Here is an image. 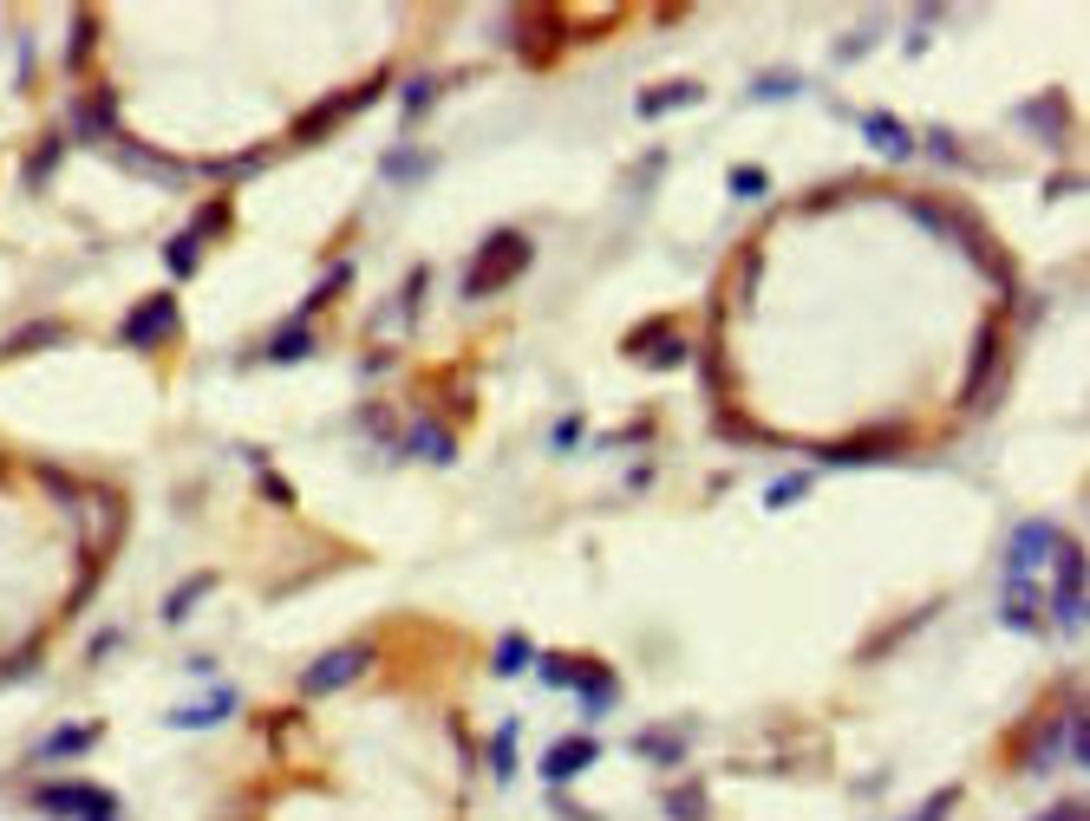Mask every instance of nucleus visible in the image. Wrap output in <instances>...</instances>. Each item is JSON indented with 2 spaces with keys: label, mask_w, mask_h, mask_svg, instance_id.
I'll list each match as a JSON object with an SVG mask.
<instances>
[{
  "label": "nucleus",
  "mask_w": 1090,
  "mask_h": 821,
  "mask_svg": "<svg viewBox=\"0 0 1090 821\" xmlns=\"http://www.w3.org/2000/svg\"><path fill=\"white\" fill-rule=\"evenodd\" d=\"M529 235H516V228H504V235H490L484 248H477V262L464 268V300H484V294H497V287H509L516 274L529 268Z\"/></svg>",
  "instance_id": "1"
},
{
  "label": "nucleus",
  "mask_w": 1090,
  "mask_h": 821,
  "mask_svg": "<svg viewBox=\"0 0 1090 821\" xmlns=\"http://www.w3.org/2000/svg\"><path fill=\"white\" fill-rule=\"evenodd\" d=\"M379 92H385V78H366L360 92H327L320 105H307V111L294 118V143H320V137L334 131L340 118H353V111H366V105H372Z\"/></svg>",
  "instance_id": "2"
},
{
  "label": "nucleus",
  "mask_w": 1090,
  "mask_h": 821,
  "mask_svg": "<svg viewBox=\"0 0 1090 821\" xmlns=\"http://www.w3.org/2000/svg\"><path fill=\"white\" fill-rule=\"evenodd\" d=\"M999 365H1006V333H999V327H986V333H980V345H973V359H966L960 405H966V410H986V392H993Z\"/></svg>",
  "instance_id": "3"
},
{
  "label": "nucleus",
  "mask_w": 1090,
  "mask_h": 821,
  "mask_svg": "<svg viewBox=\"0 0 1090 821\" xmlns=\"http://www.w3.org/2000/svg\"><path fill=\"white\" fill-rule=\"evenodd\" d=\"M366 659H372V646H340V652H327V659H314L307 672H300V697H327V691H340V684H353L366 672Z\"/></svg>",
  "instance_id": "4"
},
{
  "label": "nucleus",
  "mask_w": 1090,
  "mask_h": 821,
  "mask_svg": "<svg viewBox=\"0 0 1090 821\" xmlns=\"http://www.w3.org/2000/svg\"><path fill=\"white\" fill-rule=\"evenodd\" d=\"M33 802L40 809H73L78 821H118V802L92 782H46V789H33Z\"/></svg>",
  "instance_id": "5"
},
{
  "label": "nucleus",
  "mask_w": 1090,
  "mask_h": 821,
  "mask_svg": "<svg viewBox=\"0 0 1090 821\" xmlns=\"http://www.w3.org/2000/svg\"><path fill=\"white\" fill-rule=\"evenodd\" d=\"M1051 619L1058 626H1084V554L1058 542V587H1051Z\"/></svg>",
  "instance_id": "6"
},
{
  "label": "nucleus",
  "mask_w": 1090,
  "mask_h": 821,
  "mask_svg": "<svg viewBox=\"0 0 1090 821\" xmlns=\"http://www.w3.org/2000/svg\"><path fill=\"white\" fill-rule=\"evenodd\" d=\"M627 352H634L641 365H679V359H686V333H679V320H647V327L627 340Z\"/></svg>",
  "instance_id": "7"
},
{
  "label": "nucleus",
  "mask_w": 1090,
  "mask_h": 821,
  "mask_svg": "<svg viewBox=\"0 0 1090 821\" xmlns=\"http://www.w3.org/2000/svg\"><path fill=\"white\" fill-rule=\"evenodd\" d=\"M914 437H908V424H895V430H863V437H849V444H836V450H823L829 463H869V457H901Z\"/></svg>",
  "instance_id": "8"
},
{
  "label": "nucleus",
  "mask_w": 1090,
  "mask_h": 821,
  "mask_svg": "<svg viewBox=\"0 0 1090 821\" xmlns=\"http://www.w3.org/2000/svg\"><path fill=\"white\" fill-rule=\"evenodd\" d=\"M177 333V300L170 294H150L145 307H131V320H125V340L131 345H157Z\"/></svg>",
  "instance_id": "9"
},
{
  "label": "nucleus",
  "mask_w": 1090,
  "mask_h": 821,
  "mask_svg": "<svg viewBox=\"0 0 1090 821\" xmlns=\"http://www.w3.org/2000/svg\"><path fill=\"white\" fill-rule=\"evenodd\" d=\"M594 756H601V744H594V737H562V744H549V756H542L549 789H555V782H575Z\"/></svg>",
  "instance_id": "10"
},
{
  "label": "nucleus",
  "mask_w": 1090,
  "mask_h": 821,
  "mask_svg": "<svg viewBox=\"0 0 1090 821\" xmlns=\"http://www.w3.org/2000/svg\"><path fill=\"white\" fill-rule=\"evenodd\" d=\"M1058 542H1065V535H1058V529H1051L1045 515H1038V522H1025V529L1013 535V574H1025V567H1038L1045 554H1058Z\"/></svg>",
  "instance_id": "11"
},
{
  "label": "nucleus",
  "mask_w": 1090,
  "mask_h": 821,
  "mask_svg": "<svg viewBox=\"0 0 1090 821\" xmlns=\"http://www.w3.org/2000/svg\"><path fill=\"white\" fill-rule=\"evenodd\" d=\"M863 131H869V143L881 150V157H895V163H908V157H914V131H908L901 118H888V111H869V118H863Z\"/></svg>",
  "instance_id": "12"
},
{
  "label": "nucleus",
  "mask_w": 1090,
  "mask_h": 821,
  "mask_svg": "<svg viewBox=\"0 0 1090 821\" xmlns=\"http://www.w3.org/2000/svg\"><path fill=\"white\" fill-rule=\"evenodd\" d=\"M575 697H582V717H607V704L621 697V679L607 672V665H582V684H575Z\"/></svg>",
  "instance_id": "13"
},
{
  "label": "nucleus",
  "mask_w": 1090,
  "mask_h": 821,
  "mask_svg": "<svg viewBox=\"0 0 1090 821\" xmlns=\"http://www.w3.org/2000/svg\"><path fill=\"white\" fill-rule=\"evenodd\" d=\"M706 98V85H654V92H641V118H673V111H692Z\"/></svg>",
  "instance_id": "14"
},
{
  "label": "nucleus",
  "mask_w": 1090,
  "mask_h": 821,
  "mask_svg": "<svg viewBox=\"0 0 1090 821\" xmlns=\"http://www.w3.org/2000/svg\"><path fill=\"white\" fill-rule=\"evenodd\" d=\"M405 444H412V450H419V457H425V463H451V457H457V437H451V430H444V424H432V417H419V424H412V437H405Z\"/></svg>",
  "instance_id": "15"
},
{
  "label": "nucleus",
  "mask_w": 1090,
  "mask_h": 821,
  "mask_svg": "<svg viewBox=\"0 0 1090 821\" xmlns=\"http://www.w3.org/2000/svg\"><path fill=\"white\" fill-rule=\"evenodd\" d=\"M1006 626L1038 632V587H1031L1025 574H1013V580H1006Z\"/></svg>",
  "instance_id": "16"
},
{
  "label": "nucleus",
  "mask_w": 1090,
  "mask_h": 821,
  "mask_svg": "<svg viewBox=\"0 0 1090 821\" xmlns=\"http://www.w3.org/2000/svg\"><path fill=\"white\" fill-rule=\"evenodd\" d=\"M634 750L647 756L654 769H673V763L686 756V731H641V737H634Z\"/></svg>",
  "instance_id": "17"
},
{
  "label": "nucleus",
  "mask_w": 1090,
  "mask_h": 821,
  "mask_svg": "<svg viewBox=\"0 0 1090 821\" xmlns=\"http://www.w3.org/2000/svg\"><path fill=\"white\" fill-rule=\"evenodd\" d=\"M666 815L673 821H706V782H679V789H666Z\"/></svg>",
  "instance_id": "18"
},
{
  "label": "nucleus",
  "mask_w": 1090,
  "mask_h": 821,
  "mask_svg": "<svg viewBox=\"0 0 1090 821\" xmlns=\"http://www.w3.org/2000/svg\"><path fill=\"white\" fill-rule=\"evenodd\" d=\"M347 287H353V262H347V268H327V274H320V287L307 294V307H300V320H307V313H320L327 300H340Z\"/></svg>",
  "instance_id": "19"
},
{
  "label": "nucleus",
  "mask_w": 1090,
  "mask_h": 821,
  "mask_svg": "<svg viewBox=\"0 0 1090 821\" xmlns=\"http://www.w3.org/2000/svg\"><path fill=\"white\" fill-rule=\"evenodd\" d=\"M385 177H392V183H419V177H432V157H425V150H392V157H385Z\"/></svg>",
  "instance_id": "20"
},
{
  "label": "nucleus",
  "mask_w": 1090,
  "mask_h": 821,
  "mask_svg": "<svg viewBox=\"0 0 1090 821\" xmlns=\"http://www.w3.org/2000/svg\"><path fill=\"white\" fill-rule=\"evenodd\" d=\"M542 684H549V691H575V684H582V659L549 652V659H542Z\"/></svg>",
  "instance_id": "21"
},
{
  "label": "nucleus",
  "mask_w": 1090,
  "mask_h": 821,
  "mask_svg": "<svg viewBox=\"0 0 1090 821\" xmlns=\"http://www.w3.org/2000/svg\"><path fill=\"white\" fill-rule=\"evenodd\" d=\"M92 737H98L92 724H66V731H53V737L40 744V763H46V756H66V750H92Z\"/></svg>",
  "instance_id": "22"
},
{
  "label": "nucleus",
  "mask_w": 1090,
  "mask_h": 821,
  "mask_svg": "<svg viewBox=\"0 0 1090 821\" xmlns=\"http://www.w3.org/2000/svg\"><path fill=\"white\" fill-rule=\"evenodd\" d=\"M229 704H235V691H216L210 704H190V711H177V724H197V731H210V724H222V717H229Z\"/></svg>",
  "instance_id": "23"
},
{
  "label": "nucleus",
  "mask_w": 1090,
  "mask_h": 821,
  "mask_svg": "<svg viewBox=\"0 0 1090 821\" xmlns=\"http://www.w3.org/2000/svg\"><path fill=\"white\" fill-rule=\"evenodd\" d=\"M307 352H314V333H307V327H282V333L268 340V359H282V365H288V359H307Z\"/></svg>",
  "instance_id": "24"
},
{
  "label": "nucleus",
  "mask_w": 1090,
  "mask_h": 821,
  "mask_svg": "<svg viewBox=\"0 0 1090 821\" xmlns=\"http://www.w3.org/2000/svg\"><path fill=\"white\" fill-rule=\"evenodd\" d=\"M432 98H437V78L432 72H412V78H405V118H419Z\"/></svg>",
  "instance_id": "25"
},
{
  "label": "nucleus",
  "mask_w": 1090,
  "mask_h": 821,
  "mask_svg": "<svg viewBox=\"0 0 1090 821\" xmlns=\"http://www.w3.org/2000/svg\"><path fill=\"white\" fill-rule=\"evenodd\" d=\"M522 665H529V639H522V632H509L504 646H497V672H504V679H516Z\"/></svg>",
  "instance_id": "26"
},
{
  "label": "nucleus",
  "mask_w": 1090,
  "mask_h": 821,
  "mask_svg": "<svg viewBox=\"0 0 1090 821\" xmlns=\"http://www.w3.org/2000/svg\"><path fill=\"white\" fill-rule=\"evenodd\" d=\"M764 190H771V177H764L758 163H738V170H731V196H764Z\"/></svg>",
  "instance_id": "27"
},
{
  "label": "nucleus",
  "mask_w": 1090,
  "mask_h": 821,
  "mask_svg": "<svg viewBox=\"0 0 1090 821\" xmlns=\"http://www.w3.org/2000/svg\"><path fill=\"white\" fill-rule=\"evenodd\" d=\"M490 769H497V776H509V769H516V724H504V731H497V744H490Z\"/></svg>",
  "instance_id": "28"
},
{
  "label": "nucleus",
  "mask_w": 1090,
  "mask_h": 821,
  "mask_svg": "<svg viewBox=\"0 0 1090 821\" xmlns=\"http://www.w3.org/2000/svg\"><path fill=\"white\" fill-rule=\"evenodd\" d=\"M803 489H809V477H784V482H771V489H764V509H791Z\"/></svg>",
  "instance_id": "29"
},
{
  "label": "nucleus",
  "mask_w": 1090,
  "mask_h": 821,
  "mask_svg": "<svg viewBox=\"0 0 1090 821\" xmlns=\"http://www.w3.org/2000/svg\"><path fill=\"white\" fill-rule=\"evenodd\" d=\"M914 150H928L934 163H960V143H953V131H928L921 143H914Z\"/></svg>",
  "instance_id": "30"
},
{
  "label": "nucleus",
  "mask_w": 1090,
  "mask_h": 821,
  "mask_svg": "<svg viewBox=\"0 0 1090 821\" xmlns=\"http://www.w3.org/2000/svg\"><path fill=\"white\" fill-rule=\"evenodd\" d=\"M791 92H797V72H771L751 85V98H791Z\"/></svg>",
  "instance_id": "31"
},
{
  "label": "nucleus",
  "mask_w": 1090,
  "mask_h": 821,
  "mask_svg": "<svg viewBox=\"0 0 1090 821\" xmlns=\"http://www.w3.org/2000/svg\"><path fill=\"white\" fill-rule=\"evenodd\" d=\"M216 228H229V203H203V209H197V228H190V242H197V235H216Z\"/></svg>",
  "instance_id": "32"
},
{
  "label": "nucleus",
  "mask_w": 1090,
  "mask_h": 821,
  "mask_svg": "<svg viewBox=\"0 0 1090 821\" xmlns=\"http://www.w3.org/2000/svg\"><path fill=\"white\" fill-rule=\"evenodd\" d=\"M699 372H706V385H712V392H726V385H731V372H726V352H719V345H706V359H699Z\"/></svg>",
  "instance_id": "33"
},
{
  "label": "nucleus",
  "mask_w": 1090,
  "mask_h": 821,
  "mask_svg": "<svg viewBox=\"0 0 1090 821\" xmlns=\"http://www.w3.org/2000/svg\"><path fill=\"white\" fill-rule=\"evenodd\" d=\"M210 587H216V580H210V574H203V580H190V587H177V594H170V607H163V614H170V619H183V614H190V600H197V594H210Z\"/></svg>",
  "instance_id": "34"
},
{
  "label": "nucleus",
  "mask_w": 1090,
  "mask_h": 821,
  "mask_svg": "<svg viewBox=\"0 0 1090 821\" xmlns=\"http://www.w3.org/2000/svg\"><path fill=\"white\" fill-rule=\"evenodd\" d=\"M262 495H268L275 509H294V489H288V477H275V470H262Z\"/></svg>",
  "instance_id": "35"
},
{
  "label": "nucleus",
  "mask_w": 1090,
  "mask_h": 821,
  "mask_svg": "<svg viewBox=\"0 0 1090 821\" xmlns=\"http://www.w3.org/2000/svg\"><path fill=\"white\" fill-rule=\"evenodd\" d=\"M163 255H170V268H177V274H190V268H197V242H190V235H177V242H170Z\"/></svg>",
  "instance_id": "36"
},
{
  "label": "nucleus",
  "mask_w": 1090,
  "mask_h": 821,
  "mask_svg": "<svg viewBox=\"0 0 1090 821\" xmlns=\"http://www.w3.org/2000/svg\"><path fill=\"white\" fill-rule=\"evenodd\" d=\"M953 802H960V789H941V796H934V802H928L914 821H946V809H953Z\"/></svg>",
  "instance_id": "37"
},
{
  "label": "nucleus",
  "mask_w": 1090,
  "mask_h": 821,
  "mask_svg": "<svg viewBox=\"0 0 1090 821\" xmlns=\"http://www.w3.org/2000/svg\"><path fill=\"white\" fill-rule=\"evenodd\" d=\"M1038 821H1084V809H1071V802H1058V809H1045Z\"/></svg>",
  "instance_id": "38"
}]
</instances>
